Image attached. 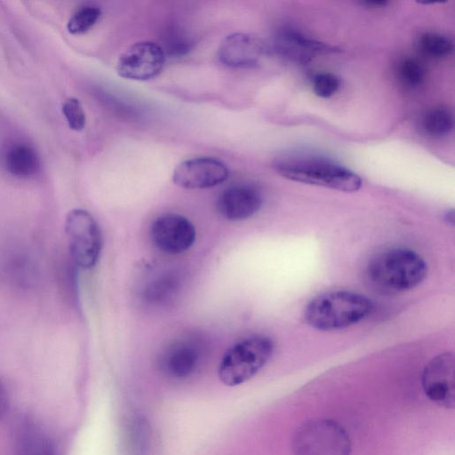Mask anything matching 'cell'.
Masks as SVG:
<instances>
[{
	"label": "cell",
	"mask_w": 455,
	"mask_h": 455,
	"mask_svg": "<svg viewBox=\"0 0 455 455\" xmlns=\"http://www.w3.org/2000/svg\"><path fill=\"white\" fill-rule=\"evenodd\" d=\"M62 112L68 127L73 131H82L86 124V116L81 102L76 98L68 99L62 106Z\"/></svg>",
	"instance_id": "obj_22"
},
{
	"label": "cell",
	"mask_w": 455,
	"mask_h": 455,
	"mask_svg": "<svg viewBox=\"0 0 455 455\" xmlns=\"http://www.w3.org/2000/svg\"><path fill=\"white\" fill-rule=\"evenodd\" d=\"M201 350L196 343L177 340L170 344L160 355V368L168 377L181 379L191 376L199 366Z\"/></svg>",
	"instance_id": "obj_14"
},
{
	"label": "cell",
	"mask_w": 455,
	"mask_h": 455,
	"mask_svg": "<svg viewBox=\"0 0 455 455\" xmlns=\"http://www.w3.org/2000/svg\"><path fill=\"white\" fill-rule=\"evenodd\" d=\"M419 46L424 53L435 58L449 56L453 51L451 39L436 33L423 34L419 39Z\"/></svg>",
	"instance_id": "obj_20"
},
{
	"label": "cell",
	"mask_w": 455,
	"mask_h": 455,
	"mask_svg": "<svg viewBox=\"0 0 455 455\" xmlns=\"http://www.w3.org/2000/svg\"><path fill=\"white\" fill-rule=\"evenodd\" d=\"M71 256L77 266L92 268L101 251V234L92 215L84 209L71 210L65 220Z\"/></svg>",
	"instance_id": "obj_6"
},
{
	"label": "cell",
	"mask_w": 455,
	"mask_h": 455,
	"mask_svg": "<svg viewBox=\"0 0 455 455\" xmlns=\"http://www.w3.org/2000/svg\"><path fill=\"white\" fill-rule=\"evenodd\" d=\"M421 384L425 395L437 405L453 409L455 405V362L451 353L433 358L424 368Z\"/></svg>",
	"instance_id": "obj_7"
},
{
	"label": "cell",
	"mask_w": 455,
	"mask_h": 455,
	"mask_svg": "<svg viewBox=\"0 0 455 455\" xmlns=\"http://www.w3.org/2000/svg\"><path fill=\"white\" fill-rule=\"evenodd\" d=\"M274 342L269 337L254 335L239 340L222 356L218 374L229 387L241 385L253 378L270 360Z\"/></svg>",
	"instance_id": "obj_4"
},
{
	"label": "cell",
	"mask_w": 455,
	"mask_h": 455,
	"mask_svg": "<svg viewBox=\"0 0 455 455\" xmlns=\"http://www.w3.org/2000/svg\"><path fill=\"white\" fill-rule=\"evenodd\" d=\"M150 235L155 245L168 254L188 251L196 240V228L186 217L166 213L156 218L151 225Z\"/></svg>",
	"instance_id": "obj_9"
},
{
	"label": "cell",
	"mask_w": 455,
	"mask_h": 455,
	"mask_svg": "<svg viewBox=\"0 0 455 455\" xmlns=\"http://www.w3.org/2000/svg\"><path fill=\"white\" fill-rule=\"evenodd\" d=\"M397 76L403 84L414 88L423 84L425 80V69L418 60L406 58L399 62Z\"/></svg>",
	"instance_id": "obj_21"
},
{
	"label": "cell",
	"mask_w": 455,
	"mask_h": 455,
	"mask_svg": "<svg viewBox=\"0 0 455 455\" xmlns=\"http://www.w3.org/2000/svg\"><path fill=\"white\" fill-rule=\"evenodd\" d=\"M427 265L424 259L408 248H390L375 254L366 266L370 282L392 292L418 286L426 277Z\"/></svg>",
	"instance_id": "obj_2"
},
{
	"label": "cell",
	"mask_w": 455,
	"mask_h": 455,
	"mask_svg": "<svg viewBox=\"0 0 455 455\" xmlns=\"http://www.w3.org/2000/svg\"><path fill=\"white\" fill-rule=\"evenodd\" d=\"M351 441L335 420L313 419L302 423L291 440L294 455H350Z\"/></svg>",
	"instance_id": "obj_5"
},
{
	"label": "cell",
	"mask_w": 455,
	"mask_h": 455,
	"mask_svg": "<svg viewBox=\"0 0 455 455\" xmlns=\"http://www.w3.org/2000/svg\"><path fill=\"white\" fill-rule=\"evenodd\" d=\"M15 455H57V447L43 428L31 421H21L14 434Z\"/></svg>",
	"instance_id": "obj_15"
},
{
	"label": "cell",
	"mask_w": 455,
	"mask_h": 455,
	"mask_svg": "<svg viewBox=\"0 0 455 455\" xmlns=\"http://www.w3.org/2000/svg\"><path fill=\"white\" fill-rule=\"evenodd\" d=\"M262 196L251 185H235L223 190L217 199L219 213L228 220H243L253 216L261 207Z\"/></svg>",
	"instance_id": "obj_13"
},
{
	"label": "cell",
	"mask_w": 455,
	"mask_h": 455,
	"mask_svg": "<svg viewBox=\"0 0 455 455\" xmlns=\"http://www.w3.org/2000/svg\"><path fill=\"white\" fill-rule=\"evenodd\" d=\"M273 167L283 178L304 184L348 193L362 187V180L355 172L319 156H283L274 161Z\"/></svg>",
	"instance_id": "obj_1"
},
{
	"label": "cell",
	"mask_w": 455,
	"mask_h": 455,
	"mask_svg": "<svg viewBox=\"0 0 455 455\" xmlns=\"http://www.w3.org/2000/svg\"><path fill=\"white\" fill-rule=\"evenodd\" d=\"M228 177V169L213 157H195L180 163L172 172V181L187 189L215 187Z\"/></svg>",
	"instance_id": "obj_10"
},
{
	"label": "cell",
	"mask_w": 455,
	"mask_h": 455,
	"mask_svg": "<svg viewBox=\"0 0 455 455\" xmlns=\"http://www.w3.org/2000/svg\"><path fill=\"white\" fill-rule=\"evenodd\" d=\"M9 405L8 395L5 388L0 384V419L3 418Z\"/></svg>",
	"instance_id": "obj_24"
},
{
	"label": "cell",
	"mask_w": 455,
	"mask_h": 455,
	"mask_svg": "<svg viewBox=\"0 0 455 455\" xmlns=\"http://www.w3.org/2000/svg\"><path fill=\"white\" fill-rule=\"evenodd\" d=\"M164 61L165 55L159 44L149 41L137 42L119 56L116 72L126 79L148 80L161 72Z\"/></svg>",
	"instance_id": "obj_8"
},
{
	"label": "cell",
	"mask_w": 455,
	"mask_h": 455,
	"mask_svg": "<svg viewBox=\"0 0 455 455\" xmlns=\"http://www.w3.org/2000/svg\"><path fill=\"white\" fill-rule=\"evenodd\" d=\"M100 10L92 5L79 8L69 18L67 29L71 35H82L90 30L98 21Z\"/></svg>",
	"instance_id": "obj_19"
},
{
	"label": "cell",
	"mask_w": 455,
	"mask_h": 455,
	"mask_svg": "<svg viewBox=\"0 0 455 455\" xmlns=\"http://www.w3.org/2000/svg\"><path fill=\"white\" fill-rule=\"evenodd\" d=\"M421 127L431 137L442 138L446 136L453 128L452 113L444 107L431 108L423 116Z\"/></svg>",
	"instance_id": "obj_17"
},
{
	"label": "cell",
	"mask_w": 455,
	"mask_h": 455,
	"mask_svg": "<svg viewBox=\"0 0 455 455\" xmlns=\"http://www.w3.org/2000/svg\"><path fill=\"white\" fill-rule=\"evenodd\" d=\"M371 310V301L364 295L338 290L312 299L305 307L304 319L316 330L336 331L361 322Z\"/></svg>",
	"instance_id": "obj_3"
},
{
	"label": "cell",
	"mask_w": 455,
	"mask_h": 455,
	"mask_svg": "<svg viewBox=\"0 0 455 455\" xmlns=\"http://www.w3.org/2000/svg\"><path fill=\"white\" fill-rule=\"evenodd\" d=\"M5 170L17 178H30L40 169V159L36 151L23 142H15L7 147L3 155Z\"/></svg>",
	"instance_id": "obj_16"
},
{
	"label": "cell",
	"mask_w": 455,
	"mask_h": 455,
	"mask_svg": "<svg viewBox=\"0 0 455 455\" xmlns=\"http://www.w3.org/2000/svg\"><path fill=\"white\" fill-rule=\"evenodd\" d=\"M192 38L180 28H172L163 36L161 48L164 55L180 57L188 53L193 48Z\"/></svg>",
	"instance_id": "obj_18"
},
{
	"label": "cell",
	"mask_w": 455,
	"mask_h": 455,
	"mask_svg": "<svg viewBox=\"0 0 455 455\" xmlns=\"http://www.w3.org/2000/svg\"><path fill=\"white\" fill-rule=\"evenodd\" d=\"M266 52L263 43L247 33H234L226 36L218 49V58L230 68H251L257 65Z\"/></svg>",
	"instance_id": "obj_12"
},
{
	"label": "cell",
	"mask_w": 455,
	"mask_h": 455,
	"mask_svg": "<svg viewBox=\"0 0 455 455\" xmlns=\"http://www.w3.org/2000/svg\"><path fill=\"white\" fill-rule=\"evenodd\" d=\"M312 85L315 95L327 99L339 90L340 82L335 75L323 72L314 76Z\"/></svg>",
	"instance_id": "obj_23"
},
{
	"label": "cell",
	"mask_w": 455,
	"mask_h": 455,
	"mask_svg": "<svg viewBox=\"0 0 455 455\" xmlns=\"http://www.w3.org/2000/svg\"><path fill=\"white\" fill-rule=\"evenodd\" d=\"M272 46L278 55L299 63H307L319 54L335 52V48L329 44L286 27L275 33Z\"/></svg>",
	"instance_id": "obj_11"
},
{
	"label": "cell",
	"mask_w": 455,
	"mask_h": 455,
	"mask_svg": "<svg viewBox=\"0 0 455 455\" xmlns=\"http://www.w3.org/2000/svg\"><path fill=\"white\" fill-rule=\"evenodd\" d=\"M362 4L366 5L367 7L381 8L385 7L387 4V2L382 0L363 1L362 2Z\"/></svg>",
	"instance_id": "obj_25"
}]
</instances>
